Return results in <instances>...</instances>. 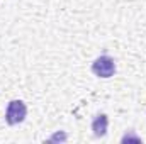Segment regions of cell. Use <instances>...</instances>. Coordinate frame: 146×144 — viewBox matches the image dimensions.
Instances as JSON below:
<instances>
[{"label":"cell","mask_w":146,"mask_h":144,"mask_svg":"<svg viewBox=\"0 0 146 144\" xmlns=\"http://www.w3.org/2000/svg\"><path fill=\"white\" fill-rule=\"evenodd\" d=\"M27 115V107L22 100H12L7 105V112H5V122L9 126H17L21 124Z\"/></svg>","instance_id":"1"},{"label":"cell","mask_w":146,"mask_h":144,"mask_svg":"<svg viewBox=\"0 0 146 144\" xmlns=\"http://www.w3.org/2000/svg\"><path fill=\"white\" fill-rule=\"evenodd\" d=\"M92 71H94V75H97L100 78H110L115 73V63H114V59L110 56H107V54L99 56L92 63Z\"/></svg>","instance_id":"2"},{"label":"cell","mask_w":146,"mask_h":144,"mask_svg":"<svg viewBox=\"0 0 146 144\" xmlns=\"http://www.w3.org/2000/svg\"><path fill=\"white\" fill-rule=\"evenodd\" d=\"M107 124H109V119H107L106 114L95 115V119H94V122H92L94 136H95V137H104L106 132H107Z\"/></svg>","instance_id":"3"}]
</instances>
